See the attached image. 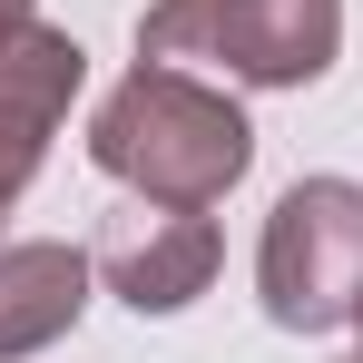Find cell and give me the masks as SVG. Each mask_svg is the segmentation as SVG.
Masks as SVG:
<instances>
[{
	"instance_id": "6da1fadb",
	"label": "cell",
	"mask_w": 363,
	"mask_h": 363,
	"mask_svg": "<svg viewBox=\"0 0 363 363\" xmlns=\"http://www.w3.org/2000/svg\"><path fill=\"white\" fill-rule=\"evenodd\" d=\"M89 167L157 206H226L255 167V128H245L236 89H216L177 60H138L89 108Z\"/></svg>"
},
{
	"instance_id": "5b68a950",
	"label": "cell",
	"mask_w": 363,
	"mask_h": 363,
	"mask_svg": "<svg viewBox=\"0 0 363 363\" xmlns=\"http://www.w3.org/2000/svg\"><path fill=\"white\" fill-rule=\"evenodd\" d=\"M89 285H99V265H89V245H69V236L0 245V363H30V354H50L60 334H79Z\"/></svg>"
},
{
	"instance_id": "9c48e42d",
	"label": "cell",
	"mask_w": 363,
	"mask_h": 363,
	"mask_svg": "<svg viewBox=\"0 0 363 363\" xmlns=\"http://www.w3.org/2000/svg\"><path fill=\"white\" fill-rule=\"evenodd\" d=\"M344 363H363V314H354V354H344Z\"/></svg>"
},
{
	"instance_id": "ba28073f",
	"label": "cell",
	"mask_w": 363,
	"mask_h": 363,
	"mask_svg": "<svg viewBox=\"0 0 363 363\" xmlns=\"http://www.w3.org/2000/svg\"><path fill=\"white\" fill-rule=\"evenodd\" d=\"M20 20H40V0H0V30H20Z\"/></svg>"
},
{
	"instance_id": "8992f818",
	"label": "cell",
	"mask_w": 363,
	"mask_h": 363,
	"mask_svg": "<svg viewBox=\"0 0 363 363\" xmlns=\"http://www.w3.org/2000/svg\"><path fill=\"white\" fill-rule=\"evenodd\" d=\"M79 89H89V50H79L69 30H50V20H20V30H0V99H10L20 118L60 128Z\"/></svg>"
},
{
	"instance_id": "52a82bcc",
	"label": "cell",
	"mask_w": 363,
	"mask_h": 363,
	"mask_svg": "<svg viewBox=\"0 0 363 363\" xmlns=\"http://www.w3.org/2000/svg\"><path fill=\"white\" fill-rule=\"evenodd\" d=\"M40 157H50V128H40V118H20V108L0 99V226H10V206L30 196Z\"/></svg>"
},
{
	"instance_id": "7a4b0ae2",
	"label": "cell",
	"mask_w": 363,
	"mask_h": 363,
	"mask_svg": "<svg viewBox=\"0 0 363 363\" xmlns=\"http://www.w3.org/2000/svg\"><path fill=\"white\" fill-rule=\"evenodd\" d=\"M138 60L216 69L236 89H314L344 60V0H147Z\"/></svg>"
},
{
	"instance_id": "277c9868",
	"label": "cell",
	"mask_w": 363,
	"mask_h": 363,
	"mask_svg": "<svg viewBox=\"0 0 363 363\" xmlns=\"http://www.w3.org/2000/svg\"><path fill=\"white\" fill-rule=\"evenodd\" d=\"M89 265H99V285H108L128 314H186V304L216 285L226 236H216L206 206L128 196V206H108V226H99V245H89Z\"/></svg>"
},
{
	"instance_id": "3957f363",
	"label": "cell",
	"mask_w": 363,
	"mask_h": 363,
	"mask_svg": "<svg viewBox=\"0 0 363 363\" xmlns=\"http://www.w3.org/2000/svg\"><path fill=\"white\" fill-rule=\"evenodd\" d=\"M255 304L285 334H334L363 314V186L295 177L255 236Z\"/></svg>"
}]
</instances>
